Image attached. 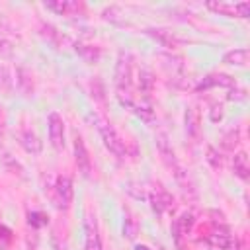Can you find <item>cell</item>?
<instances>
[{
  "mask_svg": "<svg viewBox=\"0 0 250 250\" xmlns=\"http://www.w3.org/2000/svg\"><path fill=\"white\" fill-rule=\"evenodd\" d=\"M213 86H234V78L227 76V74H209L205 76L199 84H197V90H207V88H213Z\"/></svg>",
  "mask_w": 250,
  "mask_h": 250,
  "instance_id": "cell-13",
  "label": "cell"
},
{
  "mask_svg": "<svg viewBox=\"0 0 250 250\" xmlns=\"http://www.w3.org/2000/svg\"><path fill=\"white\" fill-rule=\"evenodd\" d=\"M4 135V117H2V111H0V139Z\"/></svg>",
  "mask_w": 250,
  "mask_h": 250,
  "instance_id": "cell-26",
  "label": "cell"
},
{
  "mask_svg": "<svg viewBox=\"0 0 250 250\" xmlns=\"http://www.w3.org/2000/svg\"><path fill=\"white\" fill-rule=\"evenodd\" d=\"M236 143H238V131H236V129L229 131V135L223 137V146H225L227 150H232V148L236 146Z\"/></svg>",
  "mask_w": 250,
  "mask_h": 250,
  "instance_id": "cell-22",
  "label": "cell"
},
{
  "mask_svg": "<svg viewBox=\"0 0 250 250\" xmlns=\"http://www.w3.org/2000/svg\"><path fill=\"white\" fill-rule=\"evenodd\" d=\"M45 8L59 16H74L84 10L82 2H76V0H49L45 2Z\"/></svg>",
  "mask_w": 250,
  "mask_h": 250,
  "instance_id": "cell-5",
  "label": "cell"
},
{
  "mask_svg": "<svg viewBox=\"0 0 250 250\" xmlns=\"http://www.w3.org/2000/svg\"><path fill=\"white\" fill-rule=\"evenodd\" d=\"M72 201V182L68 176H59L55 184V203L61 209H66Z\"/></svg>",
  "mask_w": 250,
  "mask_h": 250,
  "instance_id": "cell-3",
  "label": "cell"
},
{
  "mask_svg": "<svg viewBox=\"0 0 250 250\" xmlns=\"http://www.w3.org/2000/svg\"><path fill=\"white\" fill-rule=\"evenodd\" d=\"M152 74L148 70H141V78H139V88H141V94L145 98L150 96V90H152Z\"/></svg>",
  "mask_w": 250,
  "mask_h": 250,
  "instance_id": "cell-19",
  "label": "cell"
},
{
  "mask_svg": "<svg viewBox=\"0 0 250 250\" xmlns=\"http://www.w3.org/2000/svg\"><path fill=\"white\" fill-rule=\"evenodd\" d=\"M186 135L197 143L201 137V115L197 107H188L186 109Z\"/></svg>",
  "mask_w": 250,
  "mask_h": 250,
  "instance_id": "cell-7",
  "label": "cell"
},
{
  "mask_svg": "<svg viewBox=\"0 0 250 250\" xmlns=\"http://www.w3.org/2000/svg\"><path fill=\"white\" fill-rule=\"evenodd\" d=\"M0 57H4V59L12 57V47H10V43L4 41V39H0Z\"/></svg>",
  "mask_w": 250,
  "mask_h": 250,
  "instance_id": "cell-25",
  "label": "cell"
},
{
  "mask_svg": "<svg viewBox=\"0 0 250 250\" xmlns=\"http://www.w3.org/2000/svg\"><path fill=\"white\" fill-rule=\"evenodd\" d=\"M232 168H234V174H236L240 180H248V176H250V162H248V154H246V152H238V154H234Z\"/></svg>",
  "mask_w": 250,
  "mask_h": 250,
  "instance_id": "cell-15",
  "label": "cell"
},
{
  "mask_svg": "<svg viewBox=\"0 0 250 250\" xmlns=\"http://www.w3.org/2000/svg\"><path fill=\"white\" fill-rule=\"evenodd\" d=\"M207 244L215 250H230L232 246V240L229 236V230L223 229V230H213L209 236H207Z\"/></svg>",
  "mask_w": 250,
  "mask_h": 250,
  "instance_id": "cell-11",
  "label": "cell"
},
{
  "mask_svg": "<svg viewBox=\"0 0 250 250\" xmlns=\"http://www.w3.org/2000/svg\"><path fill=\"white\" fill-rule=\"evenodd\" d=\"M74 160H76V166H78V170L82 172V176H90V172H92V162H90V156H88V150H86V146H84L82 137H76V139H74Z\"/></svg>",
  "mask_w": 250,
  "mask_h": 250,
  "instance_id": "cell-8",
  "label": "cell"
},
{
  "mask_svg": "<svg viewBox=\"0 0 250 250\" xmlns=\"http://www.w3.org/2000/svg\"><path fill=\"white\" fill-rule=\"evenodd\" d=\"M146 33H148L150 37H154L162 47L174 49V47L178 45V37H176L172 31H168V29H156V27H150V29H146Z\"/></svg>",
  "mask_w": 250,
  "mask_h": 250,
  "instance_id": "cell-14",
  "label": "cell"
},
{
  "mask_svg": "<svg viewBox=\"0 0 250 250\" xmlns=\"http://www.w3.org/2000/svg\"><path fill=\"white\" fill-rule=\"evenodd\" d=\"M223 119V105L221 104H215L213 107H211V121H221Z\"/></svg>",
  "mask_w": 250,
  "mask_h": 250,
  "instance_id": "cell-24",
  "label": "cell"
},
{
  "mask_svg": "<svg viewBox=\"0 0 250 250\" xmlns=\"http://www.w3.org/2000/svg\"><path fill=\"white\" fill-rule=\"evenodd\" d=\"M137 230H139L137 221H135L133 217H127V219H125V225H123V234H125L127 238H135V236H137Z\"/></svg>",
  "mask_w": 250,
  "mask_h": 250,
  "instance_id": "cell-21",
  "label": "cell"
},
{
  "mask_svg": "<svg viewBox=\"0 0 250 250\" xmlns=\"http://www.w3.org/2000/svg\"><path fill=\"white\" fill-rule=\"evenodd\" d=\"M191 225H193V217H191V213H182V215L174 221V225H172V232H174V238H176L178 244H180L182 236L189 232Z\"/></svg>",
  "mask_w": 250,
  "mask_h": 250,
  "instance_id": "cell-12",
  "label": "cell"
},
{
  "mask_svg": "<svg viewBox=\"0 0 250 250\" xmlns=\"http://www.w3.org/2000/svg\"><path fill=\"white\" fill-rule=\"evenodd\" d=\"M115 82L117 90H129L131 84V57L129 55H119L117 68H115Z\"/></svg>",
  "mask_w": 250,
  "mask_h": 250,
  "instance_id": "cell-6",
  "label": "cell"
},
{
  "mask_svg": "<svg viewBox=\"0 0 250 250\" xmlns=\"http://www.w3.org/2000/svg\"><path fill=\"white\" fill-rule=\"evenodd\" d=\"M207 160L211 162L213 168H221V158H219V154H217V150L213 146L207 148Z\"/></svg>",
  "mask_w": 250,
  "mask_h": 250,
  "instance_id": "cell-23",
  "label": "cell"
},
{
  "mask_svg": "<svg viewBox=\"0 0 250 250\" xmlns=\"http://www.w3.org/2000/svg\"><path fill=\"white\" fill-rule=\"evenodd\" d=\"M150 205H152V211L154 213H158V215H162L164 211H168L170 207H172V195L164 189V188H154L152 191H150Z\"/></svg>",
  "mask_w": 250,
  "mask_h": 250,
  "instance_id": "cell-9",
  "label": "cell"
},
{
  "mask_svg": "<svg viewBox=\"0 0 250 250\" xmlns=\"http://www.w3.org/2000/svg\"><path fill=\"white\" fill-rule=\"evenodd\" d=\"M27 221H29V225H31V227L39 229V227L47 225V215H45V213H41V211H31V213H29V217H27Z\"/></svg>",
  "mask_w": 250,
  "mask_h": 250,
  "instance_id": "cell-20",
  "label": "cell"
},
{
  "mask_svg": "<svg viewBox=\"0 0 250 250\" xmlns=\"http://www.w3.org/2000/svg\"><path fill=\"white\" fill-rule=\"evenodd\" d=\"M207 8L225 16H238V18H248L250 16V2H240V4H229V2H207Z\"/></svg>",
  "mask_w": 250,
  "mask_h": 250,
  "instance_id": "cell-2",
  "label": "cell"
},
{
  "mask_svg": "<svg viewBox=\"0 0 250 250\" xmlns=\"http://www.w3.org/2000/svg\"><path fill=\"white\" fill-rule=\"evenodd\" d=\"M135 250H150V248H148V246H137Z\"/></svg>",
  "mask_w": 250,
  "mask_h": 250,
  "instance_id": "cell-27",
  "label": "cell"
},
{
  "mask_svg": "<svg viewBox=\"0 0 250 250\" xmlns=\"http://www.w3.org/2000/svg\"><path fill=\"white\" fill-rule=\"evenodd\" d=\"M223 62H227V64H236V66L246 64V62H248V49H232V51L225 53Z\"/></svg>",
  "mask_w": 250,
  "mask_h": 250,
  "instance_id": "cell-17",
  "label": "cell"
},
{
  "mask_svg": "<svg viewBox=\"0 0 250 250\" xmlns=\"http://www.w3.org/2000/svg\"><path fill=\"white\" fill-rule=\"evenodd\" d=\"M76 53H80L86 62H96V61L100 59V49H98V47H92V45H82V43H78V45H76Z\"/></svg>",
  "mask_w": 250,
  "mask_h": 250,
  "instance_id": "cell-18",
  "label": "cell"
},
{
  "mask_svg": "<svg viewBox=\"0 0 250 250\" xmlns=\"http://www.w3.org/2000/svg\"><path fill=\"white\" fill-rule=\"evenodd\" d=\"M21 145H23V148H25L27 152H31V154H39L41 148H43L39 137H37L33 131H29V129H25V131L21 133Z\"/></svg>",
  "mask_w": 250,
  "mask_h": 250,
  "instance_id": "cell-16",
  "label": "cell"
},
{
  "mask_svg": "<svg viewBox=\"0 0 250 250\" xmlns=\"http://www.w3.org/2000/svg\"><path fill=\"white\" fill-rule=\"evenodd\" d=\"M84 232H86V250H102L98 225H96V219L92 215H88L84 221Z\"/></svg>",
  "mask_w": 250,
  "mask_h": 250,
  "instance_id": "cell-10",
  "label": "cell"
},
{
  "mask_svg": "<svg viewBox=\"0 0 250 250\" xmlns=\"http://www.w3.org/2000/svg\"><path fill=\"white\" fill-rule=\"evenodd\" d=\"M92 119H94V123H96V127H98V133H100V137H102V141H104V145L107 146V150L109 152H113L115 156H119V158H123L125 154H127V148H125V143L121 141V137L117 135V131L104 119V117H100V115H92Z\"/></svg>",
  "mask_w": 250,
  "mask_h": 250,
  "instance_id": "cell-1",
  "label": "cell"
},
{
  "mask_svg": "<svg viewBox=\"0 0 250 250\" xmlns=\"http://www.w3.org/2000/svg\"><path fill=\"white\" fill-rule=\"evenodd\" d=\"M49 139L57 150L64 146V123H62V117L55 111L49 115Z\"/></svg>",
  "mask_w": 250,
  "mask_h": 250,
  "instance_id": "cell-4",
  "label": "cell"
}]
</instances>
